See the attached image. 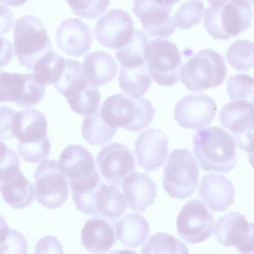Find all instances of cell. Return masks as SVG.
Here are the masks:
<instances>
[{"label":"cell","instance_id":"cell-32","mask_svg":"<svg viewBox=\"0 0 254 254\" xmlns=\"http://www.w3.org/2000/svg\"><path fill=\"white\" fill-rule=\"evenodd\" d=\"M141 254H189L184 242L164 232L151 236L141 250Z\"/></svg>","mask_w":254,"mask_h":254},{"label":"cell","instance_id":"cell-12","mask_svg":"<svg viewBox=\"0 0 254 254\" xmlns=\"http://www.w3.org/2000/svg\"><path fill=\"white\" fill-rule=\"evenodd\" d=\"M179 0H134L132 11L140 19L146 34L151 37L169 38L176 24L173 6Z\"/></svg>","mask_w":254,"mask_h":254},{"label":"cell","instance_id":"cell-45","mask_svg":"<svg viewBox=\"0 0 254 254\" xmlns=\"http://www.w3.org/2000/svg\"><path fill=\"white\" fill-rule=\"evenodd\" d=\"M108 254H138L133 251L127 249L115 250L110 252Z\"/></svg>","mask_w":254,"mask_h":254},{"label":"cell","instance_id":"cell-29","mask_svg":"<svg viewBox=\"0 0 254 254\" xmlns=\"http://www.w3.org/2000/svg\"><path fill=\"white\" fill-rule=\"evenodd\" d=\"M65 66V59L53 51L41 57L35 64L33 76L43 86L54 84L60 78Z\"/></svg>","mask_w":254,"mask_h":254},{"label":"cell","instance_id":"cell-28","mask_svg":"<svg viewBox=\"0 0 254 254\" xmlns=\"http://www.w3.org/2000/svg\"><path fill=\"white\" fill-rule=\"evenodd\" d=\"M118 81L120 88L128 96L135 98L145 94L152 83L146 63L134 67H121Z\"/></svg>","mask_w":254,"mask_h":254},{"label":"cell","instance_id":"cell-24","mask_svg":"<svg viewBox=\"0 0 254 254\" xmlns=\"http://www.w3.org/2000/svg\"><path fill=\"white\" fill-rule=\"evenodd\" d=\"M117 69L114 58L103 51L89 53L84 57L82 64L83 75L89 83L97 87L111 81Z\"/></svg>","mask_w":254,"mask_h":254},{"label":"cell","instance_id":"cell-27","mask_svg":"<svg viewBox=\"0 0 254 254\" xmlns=\"http://www.w3.org/2000/svg\"><path fill=\"white\" fill-rule=\"evenodd\" d=\"M0 191L5 201L15 209H23L34 200L33 185L20 171L11 180L0 183Z\"/></svg>","mask_w":254,"mask_h":254},{"label":"cell","instance_id":"cell-3","mask_svg":"<svg viewBox=\"0 0 254 254\" xmlns=\"http://www.w3.org/2000/svg\"><path fill=\"white\" fill-rule=\"evenodd\" d=\"M13 125L14 136L18 140L17 149L22 158L32 163L48 159L51 144L45 116L34 109H24L16 112Z\"/></svg>","mask_w":254,"mask_h":254},{"label":"cell","instance_id":"cell-19","mask_svg":"<svg viewBox=\"0 0 254 254\" xmlns=\"http://www.w3.org/2000/svg\"><path fill=\"white\" fill-rule=\"evenodd\" d=\"M117 221L95 215L86 222L81 233L84 248L91 254H104L117 242Z\"/></svg>","mask_w":254,"mask_h":254},{"label":"cell","instance_id":"cell-25","mask_svg":"<svg viewBox=\"0 0 254 254\" xmlns=\"http://www.w3.org/2000/svg\"><path fill=\"white\" fill-rule=\"evenodd\" d=\"M116 232L117 239L122 244L135 248L146 241L149 233V225L140 214L128 213L117 222Z\"/></svg>","mask_w":254,"mask_h":254},{"label":"cell","instance_id":"cell-42","mask_svg":"<svg viewBox=\"0 0 254 254\" xmlns=\"http://www.w3.org/2000/svg\"><path fill=\"white\" fill-rule=\"evenodd\" d=\"M10 1H0V36L9 31L13 25V15L8 6Z\"/></svg>","mask_w":254,"mask_h":254},{"label":"cell","instance_id":"cell-11","mask_svg":"<svg viewBox=\"0 0 254 254\" xmlns=\"http://www.w3.org/2000/svg\"><path fill=\"white\" fill-rule=\"evenodd\" d=\"M254 103L234 100L224 105L219 116L222 126L234 136L238 147L253 153Z\"/></svg>","mask_w":254,"mask_h":254},{"label":"cell","instance_id":"cell-44","mask_svg":"<svg viewBox=\"0 0 254 254\" xmlns=\"http://www.w3.org/2000/svg\"><path fill=\"white\" fill-rule=\"evenodd\" d=\"M9 229L5 219L0 214V243L6 237Z\"/></svg>","mask_w":254,"mask_h":254},{"label":"cell","instance_id":"cell-36","mask_svg":"<svg viewBox=\"0 0 254 254\" xmlns=\"http://www.w3.org/2000/svg\"><path fill=\"white\" fill-rule=\"evenodd\" d=\"M254 78L240 73L229 77L227 91L232 101L245 100L254 103Z\"/></svg>","mask_w":254,"mask_h":254},{"label":"cell","instance_id":"cell-43","mask_svg":"<svg viewBox=\"0 0 254 254\" xmlns=\"http://www.w3.org/2000/svg\"><path fill=\"white\" fill-rule=\"evenodd\" d=\"M13 46L6 38L0 36V68L6 65L13 57Z\"/></svg>","mask_w":254,"mask_h":254},{"label":"cell","instance_id":"cell-17","mask_svg":"<svg viewBox=\"0 0 254 254\" xmlns=\"http://www.w3.org/2000/svg\"><path fill=\"white\" fill-rule=\"evenodd\" d=\"M217 109L216 102L209 96L204 94H190L176 103L174 117L182 127L198 129L211 123Z\"/></svg>","mask_w":254,"mask_h":254},{"label":"cell","instance_id":"cell-8","mask_svg":"<svg viewBox=\"0 0 254 254\" xmlns=\"http://www.w3.org/2000/svg\"><path fill=\"white\" fill-rule=\"evenodd\" d=\"M199 176L197 161L187 148L173 150L164 170L162 184L172 197L183 199L196 190Z\"/></svg>","mask_w":254,"mask_h":254},{"label":"cell","instance_id":"cell-30","mask_svg":"<svg viewBox=\"0 0 254 254\" xmlns=\"http://www.w3.org/2000/svg\"><path fill=\"white\" fill-rule=\"evenodd\" d=\"M148 39L142 30H134L131 40L123 47L115 50L121 67H131L146 63L143 53Z\"/></svg>","mask_w":254,"mask_h":254},{"label":"cell","instance_id":"cell-41","mask_svg":"<svg viewBox=\"0 0 254 254\" xmlns=\"http://www.w3.org/2000/svg\"><path fill=\"white\" fill-rule=\"evenodd\" d=\"M34 254H64L59 240L53 236H46L37 243Z\"/></svg>","mask_w":254,"mask_h":254},{"label":"cell","instance_id":"cell-23","mask_svg":"<svg viewBox=\"0 0 254 254\" xmlns=\"http://www.w3.org/2000/svg\"><path fill=\"white\" fill-rule=\"evenodd\" d=\"M156 185L146 173L135 172L124 179L122 189L127 205L131 210L144 212L157 195Z\"/></svg>","mask_w":254,"mask_h":254},{"label":"cell","instance_id":"cell-15","mask_svg":"<svg viewBox=\"0 0 254 254\" xmlns=\"http://www.w3.org/2000/svg\"><path fill=\"white\" fill-rule=\"evenodd\" d=\"M98 167L102 177L109 184L120 187L125 178L136 169L131 151L121 143L113 142L104 146L97 156Z\"/></svg>","mask_w":254,"mask_h":254},{"label":"cell","instance_id":"cell-39","mask_svg":"<svg viewBox=\"0 0 254 254\" xmlns=\"http://www.w3.org/2000/svg\"><path fill=\"white\" fill-rule=\"evenodd\" d=\"M27 242L22 233L9 228L5 239L0 243V254H27Z\"/></svg>","mask_w":254,"mask_h":254},{"label":"cell","instance_id":"cell-5","mask_svg":"<svg viewBox=\"0 0 254 254\" xmlns=\"http://www.w3.org/2000/svg\"><path fill=\"white\" fill-rule=\"evenodd\" d=\"M13 45L20 64L29 69H33L41 57L53 51L52 43L42 21L32 14H24L15 20Z\"/></svg>","mask_w":254,"mask_h":254},{"label":"cell","instance_id":"cell-14","mask_svg":"<svg viewBox=\"0 0 254 254\" xmlns=\"http://www.w3.org/2000/svg\"><path fill=\"white\" fill-rule=\"evenodd\" d=\"M134 32L132 19L121 9H111L98 20L94 36L103 46L115 50L121 48L132 38Z\"/></svg>","mask_w":254,"mask_h":254},{"label":"cell","instance_id":"cell-4","mask_svg":"<svg viewBox=\"0 0 254 254\" xmlns=\"http://www.w3.org/2000/svg\"><path fill=\"white\" fill-rule=\"evenodd\" d=\"M99 112L109 126L131 131H139L147 127L153 121L155 113L149 100L132 97L121 93L107 98Z\"/></svg>","mask_w":254,"mask_h":254},{"label":"cell","instance_id":"cell-40","mask_svg":"<svg viewBox=\"0 0 254 254\" xmlns=\"http://www.w3.org/2000/svg\"><path fill=\"white\" fill-rule=\"evenodd\" d=\"M16 112L7 106L0 107V140L12 138L14 118Z\"/></svg>","mask_w":254,"mask_h":254},{"label":"cell","instance_id":"cell-6","mask_svg":"<svg viewBox=\"0 0 254 254\" xmlns=\"http://www.w3.org/2000/svg\"><path fill=\"white\" fill-rule=\"evenodd\" d=\"M226 74L223 57L211 49L200 50L182 66L180 70L182 83L194 92L220 85Z\"/></svg>","mask_w":254,"mask_h":254},{"label":"cell","instance_id":"cell-26","mask_svg":"<svg viewBox=\"0 0 254 254\" xmlns=\"http://www.w3.org/2000/svg\"><path fill=\"white\" fill-rule=\"evenodd\" d=\"M94 204L96 215L116 219L126 211L127 205L119 189L101 181L94 195Z\"/></svg>","mask_w":254,"mask_h":254},{"label":"cell","instance_id":"cell-2","mask_svg":"<svg viewBox=\"0 0 254 254\" xmlns=\"http://www.w3.org/2000/svg\"><path fill=\"white\" fill-rule=\"evenodd\" d=\"M204 27L213 38L228 40L249 28L253 17V0H209Z\"/></svg>","mask_w":254,"mask_h":254},{"label":"cell","instance_id":"cell-9","mask_svg":"<svg viewBox=\"0 0 254 254\" xmlns=\"http://www.w3.org/2000/svg\"><path fill=\"white\" fill-rule=\"evenodd\" d=\"M149 73L158 84L171 86L180 81L183 61L175 44L156 38L148 42L143 53Z\"/></svg>","mask_w":254,"mask_h":254},{"label":"cell","instance_id":"cell-38","mask_svg":"<svg viewBox=\"0 0 254 254\" xmlns=\"http://www.w3.org/2000/svg\"><path fill=\"white\" fill-rule=\"evenodd\" d=\"M73 10L79 16L95 18L103 13L109 6V0H67Z\"/></svg>","mask_w":254,"mask_h":254},{"label":"cell","instance_id":"cell-31","mask_svg":"<svg viewBox=\"0 0 254 254\" xmlns=\"http://www.w3.org/2000/svg\"><path fill=\"white\" fill-rule=\"evenodd\" d=\"M117 128L106 123L100 112L85 117L81 127L82 135L91 145L101 146L109 142L116 134Z\"/></svg>","mask_w":254,"mask_h":254},{"label":"cell","instance_id":"cell-35","mask_svg":"<svg viewBox=\"0 0 254 254\" xmlns=\"http://www.w3.org/2000/svg\"><path fill=\"white\" fill-rule=\"evenodd\" d=\"M204 5L199 0H190L182 3L174 14L176 26L181 29H189L201 21Z\"/></svg>","mask_w":254,"mask_h":254},{"label":"cell","instance_id":"cell-10","mask_svg":"<svg viewBox=\"0 0 254 254\" xmlns=\"http://www.w3.org/2000/svg\"><path fill=\"white\" fill-rule=\"evenodd\" d=\"M34 178L36 199L42 206L55 209L65 202L68 196V183L56 160L42 161L36 168Z\"/></svg>","mask_w":254,"mask_h":254},{"label":"cell","instance_id":"cell-37","mask_svg":"<svg viewBox=\"0 0 254 254\" xmlns=\"http://www.w3.org/2000/svg\"><path fill=\"white\" fill-rule=\"evenodd\" d=\"M20 171L17 153L0 140V183L11 180Z\"/></svg>","mask_w":254,"mask_h":254},{"label":"cell","instance_id":"cell-1","mask_svg":"<svg viewBox=\"0 0 254 254\" xmlns=\"http://www.w3.org/2000/svg\"><path fill=\"white\" fill-rule=\"evenodd\" d=\"M193 150L206 172L228 173L236 163V142L228 132L216 127L198 129L192 135Z\"/></svg>","mask_w":254,"mask_h":254},{"label":"cell","instance_id":"cell-18","mask_svg":"<svg viewBox=\"0 0 254 254\" xmlns=\"http://www.w3.org/2000/svg\"><path fill=\"white\" fill-rule=\"evenodd\" d=\"M169 143L160 129L149 128L140 133L134 142L138 165L148 172L158 170L167 158Z\"/></svg>","mask_w":254,"mask_h":254},{"label":"cell","instance_id":"cell-22","mask_svg":"<svg viewBox=\"0 0 254 254\" xmlns=\"http://www.w3.org/2000/svg\"><path fill=\"white\" fill-rule=\"evenodd\" d=\"M232 182L222 174L209 173L203 176L198 196L213 211H225L234 202Z\"/></svg>","mask_w":254,"mask_h":254},{"label":"cell","instance_id":"cell-7","mask_svg":"<svg viewBox=\"0 0 254 254\" xmlns=\"http://www.w3.org/2000/svg\"><path fill=\"white\" fill-rule=\"evenodd\" d=\"M58 167L68 179L72 195L87 193L102 181L96 170L93 155L80 144H70L62 151Z\"/></svg>","mask_w":254,"mask_h":254},{"label":"cell","instance_id":"cell-16","mask_svg":"<svg viewBox=\"0 0 254 254\" xmlns=\"http://www.w3.org/2000/svg\"><path fill=\"white\" fill-rule=\"evenodd\" d=\"M214 234L220 245L235 247L240 254H253L254 225L238 212H231L216 222Z\"/></svg>","mask_w":254,"mask_h":254},{"label":"cell","instance_id":"cell-21","mask_svg":"<svg viewBox=\"0 0 254 254\" xmlns=\"http://www.w3.org/2000/svg\"><path fill=\"white\" fill-rule=\"evenodd\" d=\"M61 94L72 111L80 115L89 117L98 111L101 100L98 88L89 83L83 74L74 78Z\"/></svg>","mask_w":254,"mask_h":254},{"label":"cell","instance_id":"cell-20","mask_svg":"<svg viewBox=\"0 0 254 254\" xmlns=\"http://www.w3.org/2000/svg\"><path fill=\"white\" fill-rule=\"evenodd\" d=\"M56 37L60 49L74 57L86 53L93 41L89 27L81 20L74 18L66 19L61 23Z\"/></svg>","mask_w":254,"mask_h":254},{"label":"cell","instance_id":"cell-13","mask_svg":"<svg viewBox=\"0 0 254 254\" xmlns=\"http://www.w3.org/2000/svg\"><path fill=\"white\" fill-rule=\"evenodd\" d=\"M176 222L180 237L188 243L197 244L212 235L215 219L203 202L194 199L183 206Z\"/></svg>","mask_w":254,"mask_h":254},{"label":"cell","instance_id":"cell-34","mask_svg":"<svg viewBox=\"0 0 254 254\" xmlns=\"http://www.w3.org/2000/svg\"><path fill=\"white\" fill-rule=\"evenodd\" d=\"M26 73L8 72L0 69V102L16 103L22 93Z\"/></svg>","mask_w":254,"mask_h":254},{"label":"cell","instance_id":"cell-33","mask_svg":"<svg viewBox=\"0 0 254 254\" xmlns=\"http://www.w3.org/2000/svg\"><path fill=\"white\" fill-rule=\"evenodd\" d=\"M228 63L238 70H248L254 66V44L246 39L232 43L226 52Z\"/></svg>","mask_w":254,"mask_h":254}]
</instances>
